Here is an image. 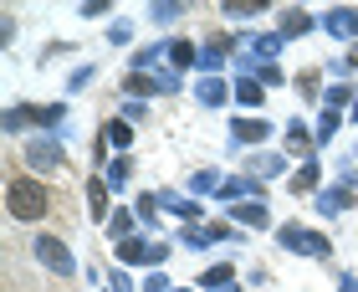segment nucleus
I'll list each match as a JSON object with an SVG mask.
<instances>
[{"mask_svg": "<svg viewBox=\"0 0 358 292\" xmlns=\"http://www.w3.org/2000/svg\"><path fill=\"white\" fill-rule=\"evenodd\" d=\"M6 205H10L15 221H36V216H46V190H41L36 180H10Z\"/></svg>", "mask_w": 358, "mask_h": 292, "instance_id": "f257e3e1", "label": "nucleus"}, {"mask_svg": "<svg viewBox=\"0 0 358 292\" xmlns=\"http://www.w3.org/2000/svg\"><path fill=\"white\" fill-rule=\"evenodd\" d=\"M36 256H41V262L52 267V272H72L67 246H62V241H52V236H41V241H36Z\"/></svg>", "mask_w": 358, "mask_h": 292, "instance_id": "f03ea898", "label": "nucleus"}, {"mask_svg": "<svg viewBox=\"0 0 358 292\" xmlns=\"http://www.w3.org/2000/svg\"><path fill=\"white\" fill-rule=\"evenodd\" d=\"M128 139H134V134H128V123H108V144H118V149H128Z\"/></svg>", "mask_w": 358, "mask_h": 292, "instance_id": "7ed1b4c3", "label": "nucleus"}, {"mask_svg": "<svg viewBox=\"0 0 358 292\" xmlns=\"http://www.w3.org/2000/svg\"><path fill=\"white\" fill-rule=\"evenodd\" d=\"M87 200H92V210H97V216H103V210H108V195H103V185H97V180L87 185Z\"/></svg>", "mask_w": 358, "mask_h": 292, "instance_id": "20e7f679", "label": "nucleus"}, {"mask_svg": "<svg viewBox=\"0 0 358 292\" xmlns=\"http://www.w3.org/2000/svg\"><path fill=\"white\" fill-rule=\"evenodd\" d=\"M236 134H241V139H251V144H256V139H262V134H266V128H262V123H236Z\"/></svg>", "mask_w": 358, "mask_h": 292, "instance_id": "39448f33", "label": "nucleus"}, {"mask_svg": "<svg viewBox=\"0 0 358 292\" xmlns=\"http://www.w3.org/2000/svg\"><path fill=\"white\" fill-rule=\"evenodd\" d=\"M241 103H262V88H256V83H241Z\"/></svg>", "mask_w": 358, "mask_h": 292, "instance_id": "423d86ee", "label": "nucleus"}]
</instances>
